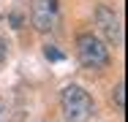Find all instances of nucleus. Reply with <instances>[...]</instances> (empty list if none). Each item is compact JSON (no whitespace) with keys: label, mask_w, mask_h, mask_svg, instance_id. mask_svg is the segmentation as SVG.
Wrapping results in <instances>:
<instances>
[{"label":"nucleus","mask_w":128,"mask_h":122,"mask_svg":"<svg viewBox=\"0 0 128 122\" xmlns=\"http://www.w3.org/2000/svg\"><path fill=\"white\" fill-rule=\"evenodd\" d=\"M60 106H63V117L68 122H87L93 117V98L87 95V90H82L79 84H68L60 92Z\"/></svg>","instance_id":"nucleus-1"},{"label":"nucleus","mask_w":128,"mask_h":122,"mask_svg":"<svg viewBox=\"0 0 128 122\" xmlns=\"http://www.w3.org/2000/svg\"><path fill=\"white\" fill-rule=\"evenodd\" d=\"M76 54L84 68H93V71L109 68V46L96 33H82L76 38Z\"/></svg>","instance_id":"nucleus-2"},{"label":"nucleus","mask_w":128,"mask_h":122,"mask_svg":"<svg viewBox=\"0 0 128 122\" xmlns=\"http://www.w3.org/2000/svg\"><path fill=\"white\" fill-rule=\"evenodd\" d=\"M30 19H33V27L38 33H52L57 27V19H60V8H57V0H33L30 5Z\"/></svg>","instance_id":"nucleus-3"},{"label":"nucleus","mask_w":128,"mask_h":122,"mask_svg":"<svg viewBox=\"0 0 128 122\" xmlns=\"http://www.w3.org/2000/svg\"><path fill=\"white\" fill-rule=\"evenodd\" d=\"M96 24L101 30L104 41H109L114 46H123V24H120V16L109 5H98L96 8Z\"/></svg>","instance_id":"nucleus-4"},{"label":"nucleus","mask_w":128,"mask_h":122,"mask_svg":"<svg viewBox=\"0 0 128 122\" xmlns=\"http://www.w3.org/2000/svg\"><path fill=\"white\" fill-rule=\"evenodd\" d=\"M112 98H114L117 109H126V81H117V87H114V92H112Z\"/></svg>","instance_id":"nucleus-5"},{"label":"nucleus","mask_w":128,"mask_h":122,"mask_svg":"<svg viewBox=\"0 0 128 122\" xmlns=\"http://www.w3.org/2000/svg\"><path fill=\"white\" fill-rule=\"evenodd\" d=\"M44 52H46V57H49V60H63V52H57L54 46H46Z\"/></svg>","instance_id":"nucleus-6"},{"label":"nucleus","mask_w":128,"mask_h":122,"mask_svg":"<svg viewBox=\"0 0 128 122\" xmlns=\"http://www.w3.org/2000/svg\"><path fill=\"white\" fill-rule=\"evenodd\" d=\"M3 60H6V41L0 38V62H3Z\"/></svg>","instance_id":"nucleus-7"},{"label":"nucleus","mask_w":128,"mask_h":122,"mask_svg":"<svg viewBox=\"0 0 128 122\" xmlns=\"http://www.w3.org/2000/svg\"><path fill=\"white\" fill-rule=\"evenodd\" d=\"M11 22H14V27H22V16H19V14H14V16H11Z\"/></svg>","instance_id":"nucleus-8"}]
</instances>
